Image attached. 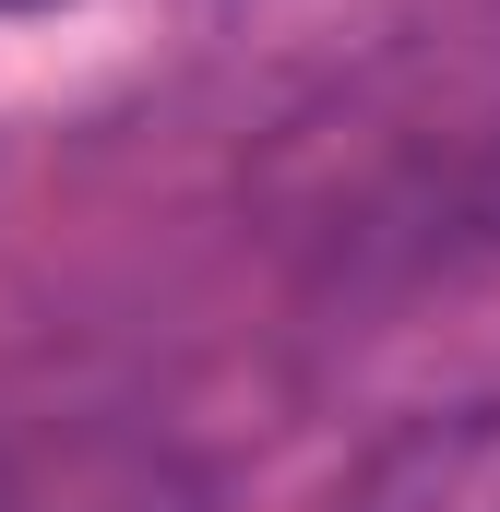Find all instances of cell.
<instances>
[{
  "instance_id": "obj_2",
  "label": "cell",
  "mask_w": 500,
  "mask_h": 512,
  "mask_svg": "<svg viewBox=\"0 0 500 512\" xmlns=\"http://www.w3.org/2000/svg\"><path fill=\"white\" fill-rule=\"evenodd\" d=\"M346 512H500V405H441L417 429H393Z\"/></svg>"
},
{
  "instance_id": "obj_3",
  "label": "cell",
  "mask_w": 500,
  "mask_h": 512,
  "mask_svg": "<svg viewBox=\"0 0 500 512\" xmlns=\"http://www.w3.org/2000/svg\"><path fill=\"white\" fill-rule=\"evenodd\" d=\"M0 12H48V0H0Z\"/></svg>"
},
{
  "instance_id": "obj_1",
  "label": "cell",
  "mask_w": 500,
  "mask_h": 512,
  "mask_svg": "<svg viewBox=\"0 0 500 512\" xmlns=\"http://www.w3.org/2000/svg\"><path fill=\"white\" fill-rule=\"evenodd\" d=\"M0 512H203V501L131 429H12L0 441Z\"/></svg>"
}]
</instances>
